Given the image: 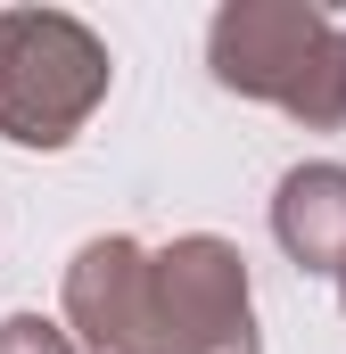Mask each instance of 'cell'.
Returning a JSON list of instances; mask_svg holds the SVG:
<instances>
[{
  "instance_id": "6da1fadb",
  "label": "cell",
  "mask_w": 346,
  "mask_h": 354,
  "mask_svg": "<svg viewBox=\"0 0 346 354\" xmlns=\"http://www.w3.org/2000/svg\"><path fill=\"white\" fill-rule=\"evenodd\" d=\"M206 58L239 99H272L313 132L346 124V25L305 0H231L206 33Z\"/></svg>"
},
{
  "instance_id": "7a4b0ae2",
  "label": "cell",
  "mask_w": 346,
  "mask_h": 354,
  "mask_svg": "<svg viewBox=\"0 0 346 354\" xmlns=\"http://www.w3.org/2000/svg\"><path fill=\"white\" fill-rule=\"evenodd\" d=\"M107 41L66 8H0V140L66 149L107 99Z\"/></svg>"
},
{
  "instance_id": "3957f363",
  "label": "cell",
  "mask_w": 346,
  "mask_h": 354,
  "mask_svg": "<svg viewBox=\"0 0 346 354\" xmlns=\"http://www.w3.org/2000/svg\"><path fill=\"white\" fill-rule=\"evenodd\" d=\"M140 354H256V305H248V256L215 231H190L149 256V305H140Z\"/></svg>"
},
{
  "instance_id": "277c9868",
  "label": "cell",
  "mask_w": 346,
  "mask_h": 354,
  "mask_svg": "<svg viewBox=\"0 0 346 354\" xmlns=\"http://www.w3.org/2000/svg\"><path fill=\"white\" fill-rule=\"evenodd\" d=\"M149 305V248L140 239H91L66 264V338L91 354H140Z\"/></svg>"
},
{
  "instance_id": "5b68a950",
  "label": "cell",
  "mask_w": 346,
  "mask_h": 354,
  "mask_svg": "<svg viewBox=\"0 0 346 354\" xmlns=\"http://www.w3.org/2000/svg\"><path fill=\"white\" fill-rule=\"evenodd\" d=\"M272 239L305 272H346V165H297L280 181Z\"/></svg>"
},
{
  "instance_id": "8992f818",
  "label": "cell",
  "mask_w": 346,
  "mask_h": 354,
  "mask_svg": "<svg viewBox=\"0 0 346 354\" xmlns=\"http://www.w3.org/2000/svg\"><path fill=\"white\" fill-rule=\"evenodd\" d=\"M0 354H83L58 322H42V313H8L0 322Z\"/></svg>"
},
{
  "instance_id": "52a82bcc",
  "label": "cell",
  "mask_w": 346,
  "mask_h": 354,
  "mask_svg": "<svg viewBox=\"0 0 346 354\" xmlns=\"http://www.w3.org/2000/svg\"><path fill=\"white\" fill-rule=\"evenodd\" d=\"M338 297H346V272H338Z\"/></svg>"
}]
</instances>
